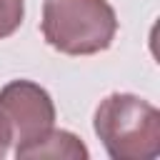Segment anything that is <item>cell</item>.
I'll return each mask as SVG.
<instances>
[{"instance_id":"cell-1","label":"cell","mask_w":160,"mask_h":160,"mask_svg":"<svg viewBox=\"0 0 160 160\" xmlns=\"http://www.w3.org/2000/svg\"><path fill=\"white\" fill-rule=\"evenodd\" d=\"M92 128L112 160H152L160 155V112L132 92H112L100 100Z\"/></svg>"},{"instance_id":"cell-2","label":"cell","mask_w":160,"mask_h":160,"mask_svg":"<svg viewBox=\"0 0 160 160\" xmlns=\"http://www.w3.org/2000/svg\"><path fill=\"white\" fill-rule=\"evenodd\" d=\"M118 18L108 0H45L42 35L62 55H95L110 48Z\"/></svg>"},{"instance_id":"cell-3","label":"cell","mask_w":160,"mask_h":160,"mask_svg":"<svg viewBox=\"0 0 160 160\" xmlns=\"http://www.w3.org/2000/svg\"><path fill=\"white\" fill-rule=\"evenodd\" d=\"M0 115L8 120L15 150L40 140L55 122V105L32 80H12L0 90Z\"/></svg>"},{"instance_id":"cell-4","label":"cell","mask_w":160,"mask_h":160,"mask_svg":"<svg viewBox=\"0 0 160 160\" xmlns=\"http://www.w3.org/2000/svg\"><path fill=\"white\" fill-rule=\"evenodd\" d=\"M20 160L28 158H68V160H88V148L80 142L78 135L68 130H48L40 140L15 150Z\"/></svg>"},{"instance_id":"cell-5","label":"cell","mask_w":160,"mask_h":160,"mask_svg":"<svg viewBox=\"0 0 160 160\" xmlns=\"http://www.w3.org/2000/svg\"><path fill=\"white\" fill-rule=\"evenodd\" d=\"M25 15V2L22 0H0V40L10 38Z\"/></svg>"},{"instance_id":"cell-6","label":"cell","mask_w":160,"mask_h":160,"mask_svg":"<svg viewBox=\"0 0 160 160\" xmlns=\"http://www.w3.org/2000/svg\"><path fill=\"white\" fill-rule=\"evenodd\" d=\"M10 142H12V132H10V125H8V120L0 115V160L8 155V150H10Z\"/></svg>"}]
</instances>
